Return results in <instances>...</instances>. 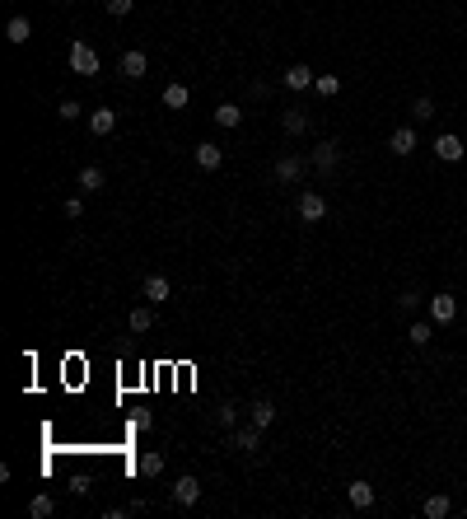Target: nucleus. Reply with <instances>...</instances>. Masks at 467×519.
Wrapping results in <instances>:
<instances>
[{
	"mask_svg": "<svg viewBox=\"0 0 467 519\" xmlns=\"http://www.w3.org/2000/svg\"><path fill=\"white\" fill-rule=\"evenodd\" d=\"M70 70H75V75H98V52H93L89 43H75V47H70Z\"/></svg>",
	"mask_w": 467,
	"mask_h": 519,
	"instance_id": "nucleus-1",
	"label": "nucleus"
},
{
	"mask_svg": "<svg viewBox=\"0 0 467 519\" xmlns=\"http://www.w3.org/2000/svg\"><path fill=\"white\" fill-rule=\"evenodd\" d=\"M299 220H309V225L327 220V197L323 192H304V197H299Z\"/></svg>",
	"mask_w": 467,
	"mask_h": 519,
	"instance_id": "nucleus-2",
	"label": "nucleus"
},
{
	"mask_svg": "<svg viewBox=\"0 0 467 519\" xmlns=\"http://www.w3.org/2000/svg\"><path fill=\"white\" fill-rule=\"evenodd\" d=\"M453 318H458V299H453V295H435V299H430V323L444 328V323H453Z\"/></svg>",
	"mask_w": 467,
	"mask_h": 519,
	"instance_id": "nucleus-3",
	"label": "nucleus"
},
{
	"mask_svg": "<svg viewBox=\"0 0 467 519\" xmlns=\"http://www.w3.org/2000/svg\"><path fill=\"white\" fill-rule=\"evenodd\" d=\"M201 501V482L197 477H178V487H173V505H197Z\"/></svg>",
	"mask_w": 467,
	"mask_h": 519,
	"instance_id": "nucleus-4",
	"label": "nucleus"
},
{
	"mask_svg": "<svg viewBox=\"0 0 467 519\" xmlns=\"http://www.w3.org/2000/svg\"><path fill=\"white\" fill-rule=\"evenodd\" d=\"M276 178H280V183H299V178H304V159H299V155H280L276 159Z\"/></svg>",
	"mask_w": 467,
	"mask_h": 519,
	"instance_id": "nucleus-5",
	"label": "nucleus"
},
{
	"mask_svg": "<svg viewBox=\"0 0 467 519\" xmlns=\"http://www.w3.org/2000/svg\"><path fill=\"white\" fill-rule=\"evenodd\" d=\"M435 155L444 159V164H458L467 150H463V141H458V136H435Z\"/></svg>",
	"mask_w": 467,
	"mask_h": 519,
	"instance_id": "nucleus-6",
	"label": "nucleus"
},
{
	"mask_svg": "<svg viewBox=\"0 0 467 519\" xmlns=\"http://www.w3.org/2000/svg\"><path fill=\"white\" fill-rule=\"evenodd\" d=\"M388 150H392V155H411V150H416V131H411V126H397V131H392V136H388Z\"/></svg>",
	"mask_w": 467,
	"mask_h": 519,
	"instance_id": "nucleus-7",
	"label": "nucleus"
},
{
	"mask_svg": "<svg viewBox=\"0 0 467 519\" xmlns=\"http://www.w3.org/2000/svg\"><path fill=\"white\" fill-rule=\"evenodd\" d=\"M187 103H192V89H187V84H178V80H173V84H164V108L183 112Z\"/></svg>",
	"mask_w": 467,
	"mask_h": 519,
	"instance_id": "nucleus-8",
	"label": "nucleus"
},
{
	"mask_svg": "<svg viewBox=\"0 0 467 519\" xmlns=\"http://www.w3.org/2000/svg\"><path fill=\"white\" fill-rule=\"evenodd\" d=\"M140 290H145V299H150V304H164V299L173 295L169 276H145V285H140Z\"/></svg>",
	"mask_w": 467,
	"mask_h": 519,
	"instance_id": "nucleus-9",
	"label": "nucleus"
},
{
	"mask_svg": "<svg viewBox=\"0 0 467 519\" xmlns=\"http://www.w3.org/2000/svg\"><path fill=\"white\" fill-rule=\"evenodd\" d=\"M280 80H285V89H313V80H318V75H313L309 66H290Z\"/></svg>",
	"mask_w": 467,
	"mask_h": 519,
	"instance_id": "nucleus-10",
	"label": "nucleus"
},
{
	"mask_svg": "<svg viewBox=\"0 0 467 519\" xmlns=\"http://www.w3.org/2000/svg\"><path fill=\"white\" fill-rule=\"evenodd\" d=\"M5 38H10L15 47H24V43H29V38H33V24H29V19H24V15H15V19H10V24H5Z\"/></svg>",
	"mask_w": 467,
	"mask_h": 519,
	"instance_id": "nucleus-11",
	"label": "nucleus"
},
{
	"mask_svg": "<svg viewBox=\"0 0 467 519\" xmlns=\"http://www.w3.org/2000/svg\"><path fill=\"white\" fill-rule=\"evenodd\" d=\"M280 126H285V136H304V131H309V112H304V108H290L285 117H280Z\"/></svg>",
	"mask_w": 467,
	"mask_h": 519,
	"instance_id": "nucleus-12",
	"label": "nucleus"
},
{
	"mask_svg": "<svg viewBox=\"0 0 467 519\" xmlns=\"http://www.w3.org/2000/svg\"><path fill=\"white\" fill-rule=\"evenodd\" d=\"M337 155H342V150H337V141H323L318 145V150H313V169H337Z\"/></svg>",
	"mask_w": 467,
	"mask_h": 519,
	"instance_id": "nucleus-13",
	"label": "nucleus"
},
{
	"mask_svg": "<svg viewBox=\"0 0 467 519\" xmlns=\"http://www.w3.org/2000/svg\"><path fill=\"white\" fill-rule=\"evenodd\" d=\"M112 126H117V112H112V108H98V112H89V131H93V136H108Z\"/></svg>",
	"mask_w": 467,
	"mask_h": 519,
	"instance_id": "nucleus-14",
	"label": "nucleus"
},
{
	"mask_svg": "<svg viewBox=\"0 0 467 519\" xmlns=\"http://www.w3.org/2000/svg\"><path fill=\"white\" fill-rule=\"evenodd\" d=\"M145 66H150V61H145V52H122V75L126 80H140V75H145Z\"/></svg>",
	"mask_w": 467,
	"mask_h": 519,
	"instance_id": "nucleus-15",
	"label": "nucleus"
},
{
	"mask_svg": "<svg viewBox=\"0 0 467 519\" xmlns=\"http://www.w3.org/2000/svg\"><path fill=\"white\" fill-rule=\"evenodd\" d=\"M346 496H351V505H355V510H369V505H374V487H369V482H351V487H346Z\"/></svg>",
	"mask_w": 467,
	"mask_h": 519,
	"instance_id": "nucleus-16",
	"label": "nucleus"
},
{
	"mask_svg": "<svg viewBox=\"0 0 467 519\" xmlns=\"http://www.w3.org/2000/svg\"><path fill=\"white\" fill-rule=\"evenodd\" d=\"M271 421H276V403H266V398H257V403H252V426H257V430H266Z\"/></svg>",
	"mask_w": 467,
	"mask_h": 519,
	"instance_id": "nucleus-17",
	"label": "nucleus"
},
{
	"mask_svg": "<svg viewBox=\"0 0 467 519\" xmlns=\"http://www.w3.org/2000/svg\"><path fill=\"white\" fill-rule=\"evenodd\" d=\"M197 164H201V169H220V164H224V150H220V145H197Z\"/></svg>",
	"mask_w": 467,
	"mask_h": 519,
	"instance_id": "nucleus-18",
	"label": "nucleus"
},
{
	"mask_svg": "<svg viewBox=\"0 0 467 519\" xmlns=\"http://www.w3.org/2000/svg\"><path fill=\"white\" fill-rule=\"evenodd\" d=\"M136 472H140V477H159V472H164V454H140Z\"/></svg>",
	"mask_w": 467,
	"mask_h": 519,
	"instance_id": "nucleus-19",
	"label": "nucleus"
},
{
	"mask_svg": "<svg viewBox=\"0 0 467 519\" xmlns=\"http://www.w3.org/2000/svg\"><path fill=\"white\" fill-rule=\"evenodd\" d=\"M234 444H238L243 454H257V449H262V435H257V426H248V430H238V435H234Z\"/></svg>",
	"mask_w": 467,
	"mask_h": 519,
	"instance_id": "nucleus-20",
	"label": "nucleus"
},
{
	"mask_svg": "<svg viewBox=\"0 0 467 519\" xmlns=\"http://www.w3.org/2000/svg\"><path fill=\"white\" fill-rule=\"evenodd\" d=\"M126 323H131V332H150V328H155V309H145V304H140V309H131Z\"/></svg>",
	"mask_w": 467,
	"mask_h": 519,
	"instance_id": "nucleus-21",
	"label": "nucleus"
},
{
	"mask_svg": "<svg viewBox=\"0 0 467 519\" xmlns=\"http://www.w3.org/2000/svg\"><path fill=\"white\" fill-rule=\"evenodd\" d=\"M215 122H220V126H238V122H243V108H238V103H220V108H215Z\"/></svg>",
	"mask_w": 467,
	"mask_h": 519,
	"instance_id": "nucleus-22",
	"label": "nucleus"
},
{
	"mask_svg": "<svg viewBox=\"0 0 467 519\" xmlns=\"http://www.w3.org/2000/svg\"><path fill=\"white\" fill-rule=\"evenodd\" d=\"M430 337H435V323H411V328H406V342L411 346H425Z\"/></svg>",
	"mask_w": 467,
	"mask_h": 519,
	"instance_id": "nucleus-23",
	"label": "nucleus"
},
{
	"mask_svg": "<svg viewBox=\"0 0 467 519\" xmlns=\"http://www.w3.org/2000/svg\"><path fill=\"white\" fill-rule=\"evenodd\" d=\"M79 188H84V192H103V169H93V164H89V169H79Z\"/></svg>",
	"mask_w": 467,
	"mask_h": 519,
	"instance_id": "nucleus-24",
	"label": "nucleus"
},
{
	"mask_svg": "<svg viewBox=\"0 0 467 519\" xmlns=\"http://www.w3.org/2000/svg\"><path fill=\"white\" fill-rule=\"evenodd\" d=\"M449 510H453L449 496H430V501H425V519H444Z\"/></svg>",
	"mask_w": 467,
	"mask_h": 519,
	"instance_id": "nucleus-25",
	"label": "nucleus"
},
{
	"mask_svg": "<svg viewBox=\"0 0 467 519\" xmlns=\"http://www.w3.org/2000/svg\"><path fill=\"white\" fill-rule=\"evenodd\" d=\"M52 510H56V505H52V496H33V501H29V515H33V519H52Z\"/></svg>",
	"mask_w": 467,
	"mask_h": 519,
	"instance_id": "nucleus-26",
	"label": "nucleus"
},
{
	"mask_svg": "<svg viewBox=\"0 0 467 519\" xmlns=\"http://www.w3.org/2000/svg\"><path fill=\"white\" fill-rule=\"evenodd\" d=\"M313 89H318L323 98H332V94H342V80H337V75H318V80H313Z\"/></svg>",
	"mask_w": 467,
	"mask_h": 519,
	"instance_id": "nucleus-27",
	"label": "nucleus"
},
{
	"mask_svg": "<svg viewBox=\"0 0 467 519\" xmlns=\"http://www.w3.org/2000/svg\"><path fill=\"white\" fill-rule=\"evenodd\" d=\"M411 117H416V122L435 117V98H430V94H420V98H416V108H411Z\"/></svg>",
	"mask_w": 467,
	"mask_h": 519,
	"instance_id": "nucleus-28",
	"label": "nucleus"
},
{
	"mask_svg": "<svg viewBox=\"0 0 467 519\" xmlns=\"http://www.w3.org/2000/svg\"><path fill=\"white\" fill-rule=\"evenodd\" d=\"M215 421H220V426H234V421H238V407H234V403H220V407H215Z\"/></svg>",
	"mask_w": 467,
	"mask_h": 519,
	"instance_id": "nucleus-29",
	"label": "nucleus"
},
{
	"mask_svg": "<svg viewBox=\"0 0 467 519\" xmlns=\"http://www.w3.org/2000/svg\"><path fill=\"white\" fill-rule=\"evenodd\" d=\"M84 216V202L79 197H66V220H79Z\"/></svg>",
	"mask_w": 467,
	"mask_h": 519,
	"instance_id": "nucleus-30",
	"label": "nucleus"
},
{
	"mask_svg": "<svg viewBox=\"0 0 467 519\" xmlns=\"http://www.w3.org/2000/svg\"><path fill=\"white\" fill-rule=\"evenodd\" d=\"M56 112H61V122H75V117H79V103H75V98H66Z\"/></svg>",
	"mask_w": 467,
	"mask_h": 519,
	"instance_id": "nucleus-31",
	"label": "nucleus"
},
{
	"mask_svg": "<svg viewBox=\"0 0 467 519\" xmlns=\"http://www.w3.org/2000/svg\"><path fill=\"white\" fill-rule=\"evenodd\" d=\"M108 5V15H131V0H103Z\"/></svg>",
	"mask_w": 467,
	"mask_h": 519,
	"instance_id": "nucleus-32",
	"label": "nucleus"
},
{
	"mask_svg": "<svg viewBox=\"0 0 467 519\" xmlns=\"http://www.w3.org/2000/svg\"><path fill=\"white\" fill-rule=\"evenodd\" d=\"M397 304H402V314H411V309H416V304H420V295H416V290H406V295L397 299Z\"/></svg>",
	"mask_w": 467,
	"mask_h": 519,
	"instance_id": "nucleus-33",
	"label": "nucleus"
},
{
	"mask_svg": "<svg viewBox=\"0 0 467 519\" xmlns=\"http://www.w3.org/2000/svg\"><path fill=\"white\" fill-rule=\"evenodd\" d=\"M463 515H467V505H463Z\"/></svg>",
	"mask_w": 467,
	"mask_h": 519,
	"instance_id": "nucleus-34",
	"label": "nucleus"
}]
</instances>
